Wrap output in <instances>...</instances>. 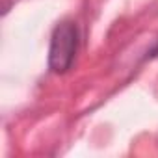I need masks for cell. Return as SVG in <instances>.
<instances>
[{
  "mask_svg": "<svg viewBox=\"0 0 158 158\" xmlns=\"http://www.w3.org/2000/svg\"><path fill=\"white\" fill-rule=\"evenodd\" d=\"M78 48V28L74 23L65 21L56 26L52 39H50V50H48V67L54 73H65L71 69L74 56Z\"/></svg>",
  "mask_w": 158,
  "mask_h": 158,
  "instance_id": "1",
  "label": "cell"
},
{
  "mask_svg": "<svg viewBox=\"0 0 158 158\" xmlns=\"http://www.w3.org/2000/svg\"><path fill=\"white\" fill-rule=\"evenodd\" d=\"M154 56H158V41H156V45L151 48V52H149V58H154Z\"/></svg>",
  "mask_w": 158,
  "mask_h": 158,
  "instance_id": "2",
  "label": "cell"
}]
</instances>
